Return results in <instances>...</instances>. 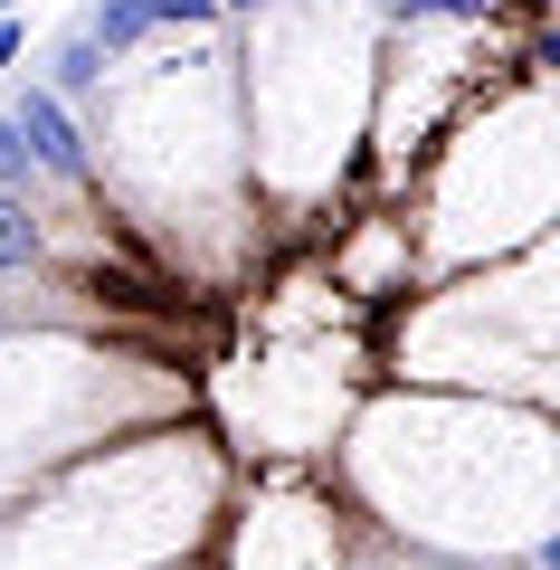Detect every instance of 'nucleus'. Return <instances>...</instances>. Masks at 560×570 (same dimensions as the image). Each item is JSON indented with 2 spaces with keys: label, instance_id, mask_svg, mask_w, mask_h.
I'll use <instances>...</instances> for the list:
<instances>
[{
  "label": "nucleus",
  "instance_id": "obj_1",
  "mask_svg": "<svg viewBox=\"0 0 560 570\" xmlns=\"http://www.w3.org/2000/svg\"><path fill=\"white\" fill-rule=\"evenodd\" d=\"M10 124H20L29 163H39L48 181H86V171H96V153H86V124L67 115L58 86H20V96H10Z\"/></svg>",
  "mask_w": 560,
  "mask_h": 570
},
{
  "label": "nucleus",
  "instance_id": "obj_2",
  "mask_svg": "<svg viewBox=\"0 0 560 570\" xmlns=\"http://www.w3.org/2000/svg\"><path fill=\"white\" fill-rule=\"evenodd\" d=\"M200 20H219V0H96V10H86V29H96L115 58L143 48L153 29H200Z\"/></svg>",
  "mask_w": 560,
  "mask_h": 570
},
{
  "label": "nucleus",
  "instance_id": "obj_3",
  "mask_svg": "<svg viewBox=\"0 0 560 570\" xmlns=\"http://www.w3.org/2000/svg\"><path fill=\"white\" fill-rule=\"evenodd\" d=\"M105 67H115V48H105L86 20H67L58 48H48V86H58V96H86V86H105Z\"/></svg>",
  "mask_w": 560,
  "mask_h": 570
},
{
  "label": "nucleus",
  "instance_id": "obj_4",
  "mask_svg": "<svg viewBox=\"0 0 560 570\" xmlns=\"http://www.w3.org/2000/svg\"><path fill=\"white\" fill-rule=\"evenodd\" d=\"M29 266H39V219L20 190H0V276H29Z\"/></svg>",
  "mask_w": 560,
  "mask_h": 570
},
{
  "label": "nucleus",
  "instance_id": "obj_5",
  "mask_svg": "<svg viewBox=\"0 0 560 570\" xmlns=\"http://www.w3.org/2000/svg\"><path fill=\"white\" fill-rule=\"evenodd\" d=\"M29 171H39V163H29V142H20V124L0 115V190H29Z\"/></svg>",
  "mask_w": 560,
  "mask_h": 570
},
{
  "label": "nucleus",
  "instance_id": "obj_6",
  "mask_svg": "<svg viewBox=\"0 0 560 570\" xmlns=\"http://www.w3.org/2000/svg\"><path fill=\"white\" fill-rule=\"evenodd\" d=\"M20 58H29V20H20V10H0V77H10Z\"/></svg>",
  "mask_w": 560,
  "mask_h": 570
},
{
  "label": "nucleus",
  "instance_id": "obj_7",
  "mask_svg": "<svg viewBox=\"0 0 560 570\" xmlns=\"http://www.w3.org/2000/svg\"><path fill=\"white\" fill-rule=\"evenodd\" d=\"M219 10H266V0H219Z\"/></svg>",
  "mask_w": 560,
  "mask_h": 570
},
{
  "label": "nucleus",
  "instance_id": "obj_8",
  "mask_svg": "<svg viewBox=\"0 0 560 570\" xmlns=\"http://www.w3.org/2000/svg\"><path fill=\"white\" fill-rule=\"evenodd\" d=\"M541 570H551V561H541Z\"/></svg>",
  "mask_w": 560,
  "mask_h": 570
}]
</instances>
